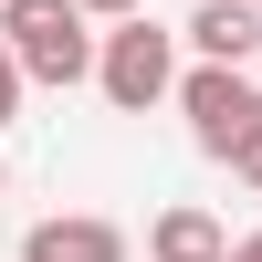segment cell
Segmentation results:
<instances>
[{
    "label": "cell",
    "instance_id": "cell-3",
    "mask_svg": "<svg viewBox=\"0 0 262 262\" xmlns=\"http://www.w3.org/2000/svg\"><path fill=\"white\" fill-rule=\"evenodd\" d=\"M179 116H189V147H200V158H231L262 126V84L231 74V63H189L179 74Z\"/></svg>",
    "mask_w": 262,
    "mask_h": 262
},
{
    "label": "cell",
    "instance_id": "cell-1",
    "mask_svg": "<svg viewBox=\"0 0 262 262\" xmlns=\"http://www.w3.org/2000/svg\"><path fill=\"white\" fill-rule=\"evenodd\" d=\"M0 42L21 84H95V21L74 0H0Z\"/></svg>",
    "mask_w": 262,
    "mask_h": 262
},
{
    "label": "cell",
    "instance_id": "cell-9",
    "mask_svg": "<svg viewBox=\"0 0 262 262\" xmlns=\"http://www.w3.org/2000/svg\"><path fill=\"white\" fill-rule=\"evenodd\" d=\"M74 11H84V21H137L147 0H74Z\"/></svg>",
    "mask_w": 262,
    "mask_h": 262
},
{
    "label": "cell",
    "instance_id": "cell-2",
    "mask_svg": "<svg viewBox=\"0 0 262 262\" xmlns=\"http://www.w3.org/2000/svg\"><path fill=\"white\" fill-rule=\"evenodd\" d=\"M95 95L116 105V116H147V105L179 95V32H158V21H116V32L95 42Z\"/></svg>",
    "mask_w": 262,
    "mask_h": 262
},
{
    "label": "cell",
    "instance_id": "cell-7",
    "mask_svg": "<svg viewBox=\"0 0 262 262\" xmlns=\"http://www.w3.org/2000/svg\"><path fill=\"white\" fill-rule=\"evenodd\" d=\"M231 179H242V189H262V126H252L242 147H231Z\"/></svg>",
    "mask_w": 262,
    "mask_h": 262
},
{
    "label": "cell",
    "instance_id": "cell-4",
    "mask_svg": "<svg viewBox=\"0 0 262 262\" xmlns=\"http://www.w3.org/2000/svg\"><path fill=\"white\" fill-rule=\"evenodd\" d=\"M21 262H126V231L95 210H53V221L21 231Z\"/></svg>",
    "mask_w": 262,
    "mask_h": 262
},
{
    "label": "cell",
    "instance_id": "cell-11",
    "mask_svg": "<svg viewBox=\"0 0 262 262\" xmlns=\"http://www.w3.org/2000/svg\"><path fill=\"white\" fill-rule=\"evenodd\" d=\"M252 11H262V0H252Z\"/></svg>",
    "mask_w": 262,
    "mask_h": 262
},
{
    "label": "cell",
    "instance_id": "cell-5",
    "mask_svg": "<svg viewBox=\"0 0 262 262\" xmlns=\"http://www.w3.org/2000/svg\"><path fill=\"white\" fill-rule=\"evenodd\" d=\"M189 53L242 74V63L262 53V11H252V0H200V11H189Z\"/></svg>",
    "mask_w": 262,
    "mask_h": 262
},
{
    "label": "cell",
    "instance_id": "cell-6",
    "mask_svg": "<svg viewBox=\"0 0 262 262\" xmlns=\"http://www.w3.org/2000/svg\"><path fill=\"white\" fill-rule=\"evenodd\" d=\"M221 252H231V231H221V210H200V200H179V210L147 221V262H221Z\"/></svg>",
    "mask_w": 262,
    "mask_h": 262
},
{
    "label": "cell",
    "instance_id": "cell-10",
    "mask_svg": "<svg viewBox=\"0 0 262 262\" xmlns=\"http://www.w3.org/2000/svg\"><path fill=\"white\" fill-rule=\"evenodd\" d=\"M221 262H262V231H242V242H231V252H221Z\"/></svg>",
    "mask_w": 262,
    "mask_h": 262
},
{
    "label": "cell",
    "instance_id": "cell-8",
    "mask_svg": "<svg viewBox=\"0 0 262 262\" xmlns=\"http://www.w3.org/2000/svg\"><path fill=\"white\" fill-rule=\"evenodd\" d=\"M21 116V63H11V42H0V126Z\"/></svg>",
    "mask_w": 262,
    "mask_h": 262
}]
</instances>
